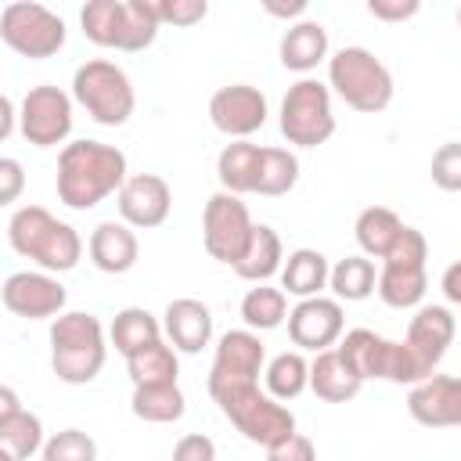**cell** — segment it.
Returning a JSON list of instances; mask_svg holds the SVG:
<instances>
[{
  "mask_svg": "<svg viewBox=\"0 0 461 461\" xmlns=\"http://www.w3.org/2000/svg\"><path fill=\"white\" fill-rule=\"evenodd\" d=\"M130 180L126 155L104 140H72L58 155V198L68 209H94Z\"/></svg>",
  "mask_w": 461,
  "mask_h": 461,
  "instance_id": "1",
  "label": "cell"
},
{
  "mask_svg": "<svg viewBox=\"0 0 461 461\" xmlns=\"http://www.w3.org/2000/svg\"><path fill=\"white\" fill-rule=\"evenodd\" d=\"M7 245L32 259L47 274H65L83 256V238L72 223L58 220L43 205H22L7 220Z\"/></svg>",
  "mask_w": 461,
  "mask_h": 461,
  "instance_id": "2",
  "label": "cell"
},
{
  "mask_svg": "<svg viewBox=\"0 0 461 461\" xmlns=\"http://www.w3.org/2000/svg\"><path fill=\"white\" fill-rule=\"evenodd\" d=\"M79 25L90 43L122 54L148 50L162 29L151 0H90L79 11Z\"/></svg>",
  "mask_w": 461,
  "mask_h": 461,
  "instance_id": "3",
  "label": "cell"
},
{
  "mask_svg": "<svg viewBox=\"0 0 461 461\" xmlns=\"http://www.w3.org/2000/svg\"><path fill=\"white\" fill-rule=\"evenodd\" d=\"M108 357L104 324L94 313L68 310L50 324V367L65 385H86L101 375Z\"/></svg>",
  "mask_w": 461,
  "mask_h": 461,
  "instance_id": "4",
  "label": "cell"
},
{
  "mask_svg": "<svg viewBox=\"0 0 461 461\" xmlns=\"http://www.w3.org/2000/svg\"><path fill=\"white\" fill-rule=\"evenodd\" d=\"M328 86L353 112L378 115L393 104V72L367 47H342L328 58Z\"/></svg>",
  "mask_w": 461,
  "mask_h": 461,
  "instance_id": "5",
  "label": "cell"
},
{
  "mask_svg": "<svg viewBox=\"0 0 461 461\" xmlns=\"http://www.w3.org/2000/svg\"><path fill=\"white\" fill-rule=\"evenodd\" d=\"M212 403L220 407V414L256 447H274L277 439L292 436L295 432V414L288 411V403L274 400L270 393L256 385H234V389H220V393H209Z\"/></svg>",
  "mask_w": 461,
  "mask_h": 461,
  "instance_id": "6",
  "label": "cell"
},
{
  "mask_svg": "<svg viewBox=\"0 0 461 461\" xmlns=\"http://www.w3.org/2000/svg\"><path fill=\"white\" fill-rule=\"evenodd\" d=\"M72 101L101 126H126L137 108L130 76L108 58H90L72 72Z\"/></svg>",
  "mask_w": 461,
  "mask_h": 461,
  "instance_id": "7",
  "label": "cell"
},
{
  "mask_svg": "<svg viewBox=\"0 0 461 461\" xmlns=\"http://www.w3.org/2000/svg\"><path fill=\"white\" fill-rule=\"evenodd\" d=\"M339 353L346 357V364L367 382V378H385L393 385H418L425 382V371L418 367L414 353L407 349V342H393L375 335L371 328H353L339 339Z\"/></svg>",
  "mask_w": 461,
  "mask_h": 461,
  "instance_id": "8",
  "label": "cell"
},
{
  "mask_svg": "<svg viewBox=\"0 0 461 461\" xmlns=\"http://www.w3.org/2000/svg\"><path fill=\"white\" fill-rule=\"evenodd\" d=\"M281 137L295 148H321L335 133V108H331V86L321 79L303 76L288 86L281 101Z\"/></svg>",
  "mask_w": 461,
  "mask_h": 461,
  "instance_id": "9",
  "label": "cell"
},
{
  "mask_svg": "<svg viewBox=\"0 0 461 461\" xmlns=\"http://www.w3.org/2000/svg\"><path fill=\"white\" fill-rule=\"evenodd\" d=\"M425 259H429V241L418 227H407L403 238L396 241V249L382 259L378 267V299L393 310H414L425 299L429 288V274H425Z\"/></svg>",
  "mask_w": 461,
  "mask_h": 461,
  "instance_id": "10",
  "label": "cell"
},
{
  "mask_svg": "<svg viewBox=\"0 0 461 461\" xmlns=\"http://www.w3.org/2000/svg\"><path fill=\"white\" fill-rule=\"evenodd\" d=\"M0 40L14 54L43 61L65 47V22H61V14H54L43 4L14 0V4H4V11H0Z\"/></svg>",
  "mask_w": 461,
  "mask_h": 461,
  "instance_id": "11",
  "label": "cell"
},
{
  "mask_svg": "<svg viewBox=\"0 0 461 461\" xmlns=\"http://www.w3.org/2000/svg\"><path fill=\"white\" fill-rule=\"evenodd\" d=\"M252 230H256L252 212L238 194L216 191L205 202V209H202V245L216 263L234 267L245 256V249L252 241Z\"/></svg>",
  "mask_w": 461,
  "mask_h": 461,
  "instance_id": "12",
  "label": "cell"
},
{
  "mask_svg": "<svg viewBox=\"0 0 461 461\" xmlns=\"http://www.w3.org/2000/svg\"><path fill=\"white\" fill-rule=\"evenodd\" d=\"M18 130L32 148L65 144L72 133V94L50 83L29 86L18 104Z\"/></svg>",
  "mask_w": 461,
  "mask_h": 461,
  "instance_id": "13",
  "label": "cell"
},
{
  "mask_svg": "<svg viewBox=\"0 0 461 461\" xmlns=\"http://www.w3.org/2000/svg\"><path fill=\"white\" fill-rule=\"evenodd\" d=\"M267 371V346L259 331L230 328L216 342V357L209 367V393L234 389V385H256Z\"/></svg>",
  "mask_w": 461,
  "mask_h": 461,
  "instance_id": "14",
  "label": "cell"
},
{
  "mask_svg": "<svg viewBox=\"0 0 461 461\" xmlns=\"http://www.w3.org/2000/svg\"><path fill=\"white\" fill-rule=\"evenodd\" d=\"M0 299H4V310L14 313V317L47 321V317L65 313L68 292L47 270H14V274H7V281L0 288Z\"/></svg>",
  "mask_w": 461,
  "mask_h": 461,
  "instance_id": "15",
  "label": "cell"
},
{
  "mask_svg": "<svg viewBox=\"0 0 461 461\" xmlns=\"http://www.w3.org/2000/svg\"><path fill=\"white\" fill-rule=\"evenodd\" d=\"M267 97L259 86H249V83H230V86H220L212 97H209V122L230 137V140H249L256 130H263L267 122Z\"/></svg>",
  "mask_w": 461,
  "mask_h": 461,
  "instance_id": "16",
  "label": "cell"
},
{
  "mask_svg": "<svg viewBox=\"0 0 461 461\" xmlns=\"http://www.w3.org/2000/svg\"><path fill=\"white\" fill-rule=\"evenodd\" d=\"M346 328V313L342 303L335 295H313V299H299L288 313V339L299 349L310 353H324L342 339Z\"/></svg>",
  "mask_w": 461,
  "mask_h": 461,
  "instance_id": "17",
  "label": "cell"
},
{
  "mask_svg": "<svg viewBox=\"0 0 461 461\" xmlns=\"http://www.w3.org/2000/svg\"><path fill=\"white\" fill-rule=\"evenodd\" d=\"M115 205L122 223H130L133 230H151L166 223L173 209V187L158 173H133L115 194Z\"/></svg>",
  "mask_w": 461,
  "mask_h": 461,
  "instance_id": "18",
  "label": "cell"
},
{
  "mask_svg": "<svg viewBox=\"0 0 461 461\" xmlns=\"http://www.w3.org/2000/svg\"><path fill=\"white\" fill-rule=\"evenodd\" d=\"M407 414L425 429H457L461 425V378L457 375H429L411 385Z\"/></svg>",
  "mask_w": 461,
  "mask_h": 461,
  "instance_id": "19",
  "label": "cell"
},
{
  "mask_svg": "<svg viewBox=\"0 0 461 461\" xmlns=\"http://www.w3.org/2000/svg\"><path fill=\"white\" fill-rule=\"evenodd\" d=\"M454 331H457V321H454V313L447 306H418V313L411 317L403 342L414 353V360L425 371V378L436 375L439 360L447 357V349L454 342Z\"/></svg>",
  "mask_w": 461,
  "mask_h": 461,
  "instance_id": "20",
  "label": "cell"
},
{
  "mask_svg": "<svg viewBox=\"0 0 461 461\" xmlns=\"http://www.w3.org/2000/svg\"><path fill=\"white\" fill-rule=\"evenodd\" d=\"M162 331L176 353H202L212 339V313L202 299H173L162 313Z\"/></svg>",
  "mask_w": 461,
  "mask_h": 461,
  "instance_id": "21",
  "label": "cell"
},
{
  "mask_svg": "<svg viewBox=\"0 0 461 461\" xmlns=\"http://www.w3.org/2000/svg\"><path fill=\"white\" fill-rule=\"evenodd\" d=\"M86 252H90V263L101 270V274H126L137 267L140 259V241L133 234L130 223L122 220H104L90 230V241H86Z\"/></svg>",
  "mask_w": 461,
  "mask_h": 461,
  "instance_id": "22",
  "label": "cell"
},
{
  "mask_svg": "<svg viewBox=\"0 0 461 461\" xmlns=\"http://www.w3.org/2000/svg\"><path fill=\"white\" fill-rule=\"evenodd\" d=\"M310 389L324 403H346L364 389V378L346 364L339 346H331L324 353H313V360H310Z\"/></svg>",
  "mask_w": 461,
  "mask_h": 461,
  "instance_id": "23",
  "label": "cell"
},
{
  "mask_svg": "<svg viewBox=\"0 0 461 461\" xmlns=\"http://www.w3.org/2000/svg\"><path fill=\"white\" fill-rule=\"evenodd\" d=\"M277 58L288 72H299V76L313 72L321 61H328V29L313 18L288 25L281 43H277Z\"/></svg>",
  "mask_w": 461,
  "mask_h": 461,
  "instance_id": "24",
  "label": "cell"
},
{
  "mask_svg": "<svg viewBox=\"0 0 461 461\" xmlns=\"http://www.w3.org/2000/svg\"><path fill=\"white\" fill-rule=\"evenodd\" d=\"M259 158H263V148L252 144V140H230L223 144V151L216 155V180L223 191L230 194H256V184H259Z\"/></svg>",
  "mask_w": 461,
  "mask_h": 461,
  "instance_id": "25",
  "label": "cell"
},
{
  "mask_svg": "<svg viewBox=\"0 0 461 461\" xmlns=\"http://www.w3.org/2000/svg\"><path fill=\"white\" fill-rule=\"evenodd\" d=\"M403 230H407V223L389 205H367V209H360V216L353 223L360 256H367V259H385L396 249V241L403 238Z\"/></svg>",
  "mask_w": 461,
  "mask_h": 461,
  "instance_id": "26",
  "label": "cell"
},
{
  "mask_svg": "<svg viewBox=\"0 0 461 461\" xmlns=\"http://www.w3.org/2000/svg\"><path fill=\"white\" fill-rule=\"evenodd\" d=\"M281 267H285V245H281V234H277L270 223H256L245 256L234 263V274H238L241 281L267 285L274 274H281Z\"/></svg>",
  "mask_w": 461,
  "mask_h": 461,
  "instance_id": "27",
  "label": "cell"
},
{
  "mask_svg": "<svg viewBox=\"0 0 461 461\" xmlns=\"http://www.w3.org/2000/svg\"><path fill=\"white\" fill-rule=\"evenodd\" d=\"M328 277H331V267H328L324 252L295 249V252H288V259L281 267V292L295 295V299H313L328 288Z\"/></svg>",
  "mask_w": 461,
  "mask_h": 461,
  "instance_id": "28",
  "label": "cell"
},
{
  "mask_svg": "<svg viewBox=\"0 0 461 461\" xmlns=\"http://www.w3.org/2000/svg\"><path fill=\"white\" fill-rule=\"evenodd\" d=\"M162 335H166V331H162V321H158L151 310H144V306H126V310H119L115 321H112V328H108L112 346H115V353H122V357H133L137 349L158 342Z\"/></svg>",
  "mask_w": 461,
  "mask_h": 461,
  "instance_id": "29",
  "label": "cell"
},
{
  "mask_svg": "<svg viewBox=\"0 0 461 461\" xmlns=\"http://www.w3.org/2000/svg\"><path fill=\"white\" fill-rule=\"evenodd\" d=\"M130 411H133L140 421L169 425V421H180V418H184L187 400H184V393H180L176 382H166V385H133Z\"/></svg>",
  "mask_w": 461,
  "mask_h": 461,
  "instance_id": "30",
  "label": "cell"
},
{
  "mask_svg": "<svg viewBox=\"0 0 461 461\" xmlns=\"http://www.w3.org/2000/svg\"><path fill=\"white\" fill-rule=\"evenodd\" d=\"M126 371H130L133 385H166V382H176L180 360H176V349L166 339H158V342L137 349L133 357H126Z\"/></svg>",
  "mask_w": 461,
  "mask_h": 461,
  "instance_id": "31",
  "label": "cell"
},
{
  "mask_svg": "<svg viewBox=\"0 0 461 461\" xmlns=\"http://www.w3.org/2000/svg\"><path fill=\"white\" fill-rule=\"evenodd\" d=\"M328 288L339 303H364L378 288V270L367 256H346L331 267Z\"/></svg>",
  "mask_w": 461,
  "mask_h": 461,
  "instance_id": "32",
  "label": "cell"
},
{
  "mask_svg": "<svg viewBox=\"0 0 461 461\" xmlns=\"http://www.w3.org/2000/svg\"><path fill=\"white\" fill-rule=\"evenodd\" d=\"M288 295L274 285H256L241 299V321L249 331H274L288 321Z\"/></svg>",
  "mask_w": 461,
  "mask_h": 461,
  "instance_id": "33",
  "label": "cell"
},
{
  "mask_svg": "<svg viewBox=\"0 0 461 461\" xmlns=\"http://www.w3.org/2000/svg\"><path fill=\"white\" fill-rule=\"evenodd\" d=\"M263 382H267V393H270L274 400L288 403V400H295L299 393L310 389V360H306L299 349H292V353L285 349V353H277V357L267 364Z\"/></svg>",
  "mask_w": 461,
  "mask_h": 461,
  "instance_id": "34",
  "label": "cell"
},
{
  "mask_svg": "<svg viewBox=\"0 0 461 461\" xmlns=\"http://www.w3.org/2000/svg\"><path fill=\"white\" fill-rule=\"evenodd\" d=\"M43 421L32 411H14L0 418V450H7L14 461H29L32 454H43Z\"/></svg>",
  "mask_w": 461,
  "mask_h": 461,
  "instance_id": "35",
  "label": "cell"
},
{
  "mask_svg": "<svg viewBox=\"0 0 461 461\" xmlns=\"http://www.w3.org/2000/svg\"><path fill=\"white\" fill-rule=\"evenodd\" d=\"M299 184V158L288 148H263L259 158V184L256 194L263 198H281Z\"/></svg>",
  "mask_w": 461,
  "mask_h": 461,
  "instance_id": "36",
  "label": "cell"
},
{
  "mask_svg": "<svg viewBox=\"0 0 461 461\" xmlns=\"http://www.w3.org/2000/svg\"><path fill=\"white\" fill-rule=\"evenodd\" d=\"M43 461H97V443L83 429H61L43 443Z\"/></svg>",
  "mask_w": 461,
  "mask_h": 461,
  "instance_id": "37",
  "label": "cell"
},
{
  "mask_svg": "<svg viewBox=\"0 0 461 461\" xmlns=\"http://www.w3.org/2000/svg\"><path fill=\"white\" fill-rule=\"evenodd\" d=\"M429 173H432V184H436L439 191L457 194V191H461V140L439 144V148L432 151Z\"/></svg>",
  "mask_w": 461,
  "mask_h": 461,
  "instance_id": "38",
  "label": "cell"
},
{
  "mask_svg": "<svg viewBox=\"0 0 461 461\" xmlns=\"http://www.w3.org/2000/svg\"><path fill=\"white\" fill-rule=\"evenodd\" d=\"M155 4V14L162 25H198L205 14H209V4L205 0H151Z\"/></svg>",
  "mask_w": 461,
  "mask_h": 461,
  "instance_id": "39",
  "label": "cell"
},
{
  "mask_svg": "<svg viewBox=\"0 0 461 461\" xmlns=\"http://www.w3.org/2000/svg\"><path fill=\"white\" fill-rule=\"evenodd\" d=\"M267 461H317V447L310 436L292 432V436L277 439L274 447H267Z\"/></svg>",
  "mask_w": 461,
  "mask_h": 461,
  "instance_id": "40",
  "label": "cell"
},
{
  "mask_svg": "<svg viewBox=\"0 0 461 461\" xmlns=\"http://www.w3.org/2000/svg\"><path fill=\"white\" fill-rule=\"evenodd\" d=\"M173 461H216V443L202 432H187L173 447Z\"/></svg>",
  "mask_w": 461,
  "mask_h": 461,
  "instance_id": "41",
  "label": "cell"
},
{
  "mask_svg": "<svg viewBox=\"0 0 461 461\" xmlns=\"http://www.w3.org/2000/svg\"><path fill=\"white\" fill-rule=\"evenodd\" d=\"M418 11H421L418 0H367V14L378 18V22H389V25L407 22V18H414Z\"/></svg>",
  "mask_w": 461,
  "mask_h": 461,
  "instance_id": "42",
  "label": "cell"
},
{
  "mask_svg": "<svg viewBox=\"0 0 461 461\" xmlns=\"http://www.w3.org/2000/svg\"><path fill=\"white\" fill-rule=\"evenodd\" d=\"M22 187H25V173H22V162L18 158H0V205H11V202H18V194H22Z\"/></svg>",
  "mask_w": 461,
  "mask_h": 461,
  "instance_id": "43",
  "label": "cell"
},
{
  "mask_svg": "<svg viewBox=\"0 0 461 461\" xmlns=\"http://www.w3.org/2000/svg\"><path fill=\"white\" fill-rule=\"evenodd\" d=\"M263 11L274 14V18H285L288 25H295V22H303V14H306V0H288V4H281V0H263Z\"/></svg>",
  "mask_w": 461,
  "mask_h": 461,
  "instance_id": "44",
  "label": "cell"
},
{
  "mask_svg": "<svg viewBox=\"0 0 461 461\" xmlns=\"http://www.w3.org/2000/svg\"><path fill=\"white\" fill-rule=\"evenodd\" d=\"M439 288H443L447 303H457V306H461V259H454V263L443 270V277H439Z\"/></svg>",
  "mask_w": 461,
  "mask_h": 461,
  "instance_id": "45",
  "label": "cell"
},
{
  "mask_svg": "<svg viewBox=\"0 0 461 461\" xmlns=\"http://www.w3.org/2000/svg\"><path fill=\"white\" fill-rule=\"evenodd\" d=\"M14 122H18V108H14V97L4 94L0 97V140H7L14 133Z\"/></svg>",
  "mask_w": 461,
  "mask_h": 461,
  "instance_id": "46",
  "label": "cell"
},
{
  "mask_svg": "<svg viewBox=\"0 0 461 461\" xmlns=\"http://www.w3.org/2000/svg\"><path fill=\"white\" fill-rule=\"evenodd\" d=\"M14 411H22V400H18V393L11 385H4L0 389V418L4 414H14Z\"/></svg>",
  "mask_w": 461,
  "mask_h": 461,
  "instance_id": "47",
  "label": "cell"
},
{
  "mask_svg": "<svg viewBox=\"0 0 461 461\" xmlns=\"http://www.w3.org/2000/svg\"><path fill=\"white\" fill-rule=\"evenodd\" d=\"M0 461H14V457H11V454H7V450H0Z\"/></svg>",
  "mask_w": 461,
  "mask_h": 461,
  "instance_id": "48",
  "label": "cell"
},
{
  "mask_svg": "<svg viewBox=\"0 0 461 461\" xmlns=\"http://www.w3.org/2000/svg\"><path fill=\"white\" fill-rule=\"evenodd\" d=\"M457 29H461V7H457Z\"/></svg>",
  "mask_w": 461,
  "mask_h": 461,
  "instance_id": "49",
  "label": "cell"
}]
</instances>
